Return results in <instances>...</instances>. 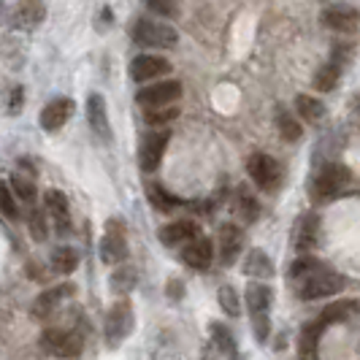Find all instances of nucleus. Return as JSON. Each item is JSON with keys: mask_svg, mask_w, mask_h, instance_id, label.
<instances>
[{"mask_svg": "<svg viewBox=\"0 0 360 360\" xmlns=\"http://www.w3.org/2000/svg\"><path fill=\"white\" fill-rule=\"evenodd\" d=\"M133 330V307L130 301H117L108 309L106 323H103V333H106L108 347H120L122 339H127V333Z\"/></svg>", "mask_w": 360, "mask_h": 360, "instance_id": "4", "label": "nucleus"}, {"mask_svg": "<svg viewBox=\"0 0 360 360\" xmlns=\"http://www.w3.org/2000/svg\"><path fill=\"white\" fill-rule=\"evenodd\" d=\"M127 257V241L125 233H122V225L120 219H111L106 225V236L101 241V260L108 263V266H120Z\"/></svg>", "mask_w": 360, "mask_h": 360, "instance_id": "8", "label": "nucleus"}, {"mask_svg": "<svg viewBox=\"0 0 360 360\" xmlns=\"http://www.w3.org/2000/svg\"><path fill=\"white\" fill-rule=\"evenodd\" d=\"M133 38L141 44V46H155V49H171L176 46L179 33L165 25V22H152V19H139L136 27H133Z\"/></svg>", "mask_w": 360, "mask_h": 360, "instance_id": "3", "label": "nucleus"}, {"mask_svg": "<svg viewBox=\"0 0 360 360\" xmlns=\"http://www.w3.org/2000/svg\"><path fill=\"white\" fill-rule=\"evenodd\" d=\"M290 279L295 285V292L298 298L304 301H317V298H325V295H336L344 290V276L336 274V271L325 269L320 260L314 257H301L290 266Z\"/></svg>", "mask_w": 360, "mask_h": 360, "instance_id": "1", "label": "nucleus"}, {"mask_svg": "<svg viewBox=\"0 0 360 360\" xmlns=\"http://www.w3.org/2000/svg\"><path fill=\"white\" fill-rule=\"evenodd\" d=\"M0 214L6 219H17L19 217V203L14 198V190L8 181H0Z\"/></svg>", "mask_w": 360, "mask_h": 360, "instance_id": "32", "label": "nucleus"}, {"mask_svg": "<svg viewBox=\"0 0 360 360\" xmlns=\"http://www.w3.org/2000/svg\"><path fill=\"white\" fill-rule=\"evenodd\" d=\"M198 225L190 222V219H179V222H171L160 228V241L165 247H176V244H187L193 238H198Z\"/></svg>", "mask_w": 360, "mask_h": 360, "instance_id": "17", "label": "nucleus"}, {"mask_svg": "<svg viewBox=\"0 0 360 360\" xmlns=\"http://www.w3.org/2000/svg\"><path fill=\"white\" fill-rule=\"evenodd\" d=\"M44 203H46V212L54 217V225H57V233H71V209H68V198L60 193V190H46L44 193Z\"/></svg>", "mask_w": 360, "mask_h": 360, "instance_id": "15", "label": "nucleus"}, {"mask_svg": "<svg viewBox=\"0 0 360 360\" xmlns=\"http://www.w3.org/2000/svg\"><path fill=\"white\" fill-rule=\"evenodd\" d=\"M247 171H250V179L260 187V190H276L279 187V179H282V168H279V162L274 160L271 155H252L250 162H247Z\"/></svg>", "mask_w": 360, "mask_h": 360, "instance_id": "6", "label": "nucleus"}, {"mask_svg": "<svg viewBox=\"0 0 360 360\" xmlns=\"http://www.w3.org/2000/svg\"><path fill=\"white\" fill-rule=\"evenodd\" d=\"M320 19L328 30H336V33H352L360 25V14L352 6H330L325 8Z\"/></svg>", "mask_w": 360, "mask_h": 360, "instance_id": "11", "label": "nucleus"}, {"mask_svg": "<svg viewBox=\"0 0 360 360\" xmlns=\"http://www.w3.org/2000/svg\"><path fill=\"white\" fill-rule=\"evenodd\" d=\"M339 76H342V65H336L333 60H330V63H325L323 68L314 73V90L330 92L336 84H339Z\"/></svg>", "mask_w": 360, "mask_h": 360, "instance_id": "29", "label": "nucleus"}, {"mask_svg": "<svg viewBox=\"0 0 360 360\" xmlns=\"http://www.w3.org/2000/svg\"><path fill=\"white\" fill-rule=\"evenodd\" d=\"M22 98H25L22 87H14V90H11V95H8V111H11V114L22 111Z\"/></svg>", "mask_w": 360, "mask_h": 360, "instance_id": "39", "label": "nucleus"}, {"mask_svg": "<svg viewBox=\"0 0 360 360\" xmlns=\"http://www.w3.org/2000/svg\"><path fill=\"white\" fill-rule=\"evenodd\" d=\"M44 17H46L44 0H19L17 8H14V25H17V27H25V30L41 25Z\"/></svg>", "mask_w": 360, "mask_h": 360, "instance_id": "18", "label": "nucleus"}, {"mask_svg": "<svg viewBox=\"0 0 360 360\" xmlns=\"http://www.w3.org/2000/svg\"><path fill=\"white\" fill-rule=\"evenodd\" d=\"M358 114H360V103H358Z\"/></svg>", "mask_w": 360, "mask_h": 360, "instance_id": "42", "label": "nucleus"}, {"mask_svg": "<svg viewBox=\"0 0 360 360\" xmlns=\"http://www.w3.org/2000/svg\"><path fill=\"white\" fill-rule=\"evenodd\" d=\"M146 198H149V203H152L158 212H171L174 206H179L181 203V200L174 198L171 193H165L162 184H149V187H146Z\"/></svg>", "mask_w": 360, "mask_h": 360, "instance_id": "31", "label": "nucleus"}, {"mask_svg": "<svg viewBox=\"0 0 360 360\" xmlns=\"http://www.w3.org/2000/svg\"><path fill=\"white\" fill-rule=\"evenodd\" d=\"M30 236L36 238V241H44L46 238V217L41 209H33L30 212Z\"/></svg>", "mask_w": 360, "mask_h": 360, "instance_id": "38", "label": "nucleus"}, {"mask_svg": "<svg viewBox=\"0 0 360 360\" xmlns=\"http://www.w3.org/2000/svg\"><path fill=\"white\" fill-rule=\"evenodd\" d=\"M87 117H90L92 130H95L101 139H111V125H108V111H106L103 95H98V92L90 95V101H87Z\"/></svg>", "mask_w": 360, "mask_h": 360, "instance_id": "19", "label": "nucleus"}, {"mask_svg": "<svg viewBox=\"0 0 360 360\" xmlns=\"http://www.w3.org/2000/svg\"><path fill=\"white\" fill-rule=\"evenodd\" d=\"M212 336H214V342H217V347L222 349V352H233V347H236V342H233V333L225 328L222 323H214L212 325Z\"/></svg>", "mask_w": 360, "mask_h": 360, "instance_id": "36", "label": "nucleus"}, {"mask_svg": "<svg viewBox=\"0 0 360 360\" xmlns=\"http://www.w3.org/2000/svg\"><path fill=\"white\" fill-rule=\"evenodd\" d=\"M241 247H244V231L233 222H225L219 228V263L231 266L236 260V255L241 252Z\"/></svg>", "mask_w": 360, "mask_h": 360, "instance_id": "14", "label": "nucleus"}, {"mask_svg": "<svg viewBox=\"0 0 360 360\" xmlns=\"http://www.w3.org/2000/svg\"><path fill=\"white\" fill-rule=\"evenodd\" d=\"M320 241V217L317 214H307L298 225V236H295V250L301 255L311 252Z\"/></svg>", "mask_w": 360, "mask_h": 360, "instance_id": "20", "label": "nucleus"}, {"mask_svg": "<svg viewBox=\"0 0 360 360\" xmlns=\"http://www.w3.org/2000/svg\"><path fill=\"white\" fill-rule=\"evenodd\" d=\"M108 285H111V290H114L117 295H130V292L136 290V285H139V271L133 269V266L117 269L114 274H111Z\"/></svg>", "mask_w": 360, "mask_h": 360, "instance_id": "25", "label": "nucleus"}, {"mask_svg": "<svg viewBox=\"0 0 360 360\" xmlns=\"http://www.w3.org/2000/svg\"><path fill=\"white\" fill-rule=\"evenodd\" d=\"M171 71V63L165 57H155V54H139L130 63V76L136 82H149V79H160Z\"/></svg>", "mask_w": 360, "mask_h": 360, "instance_id": "12", "label": "nucleus"}, {"mask_svg": "<svg viewBox=\"0 0 360 360\" xmlns=\"http://www.w3.org/2000/svg\"><path fill=\"white\" fill-rule=\"evenodd\" d=\"M171 141V133H155V136H149L144 144H141V152H139V162H141V168L144 171H155L158 165H160L162 155H165V146Z\"/></svg>", "mask_w": 360, "mask_h": 360, "instance_id": "16", "label": "nucleus"}, {"mask_svg": "<svg viewBox=\"0 0 360 360\" xmlns=\"http://www.w3.org/2000/svg\"><path fill=\"white\" fill-rule=\"evenodd\" d=\"M181 260L190 266V269L195 271H206L212 266V260H214V247H212V241L209 238H193V241H187L184 244V250H181Z\"/></svg>", "mask_w": 360, "mask_h": 360, "instance_id": "13", "label": "nucleus"}, {"mask_svg": "<svg viewBox=\"0 0 360 360\" xmlns=\"http://www.w3.org/2000/svg\"><path fill=\"white\" fill-rule=\"evenodd\" d=\"M358 311V304L355 301H333L330 307H325L323 309V314H320V323L328 328V325H333V323H344V320H349L352 314Z\"/></svg>", "mask_w": 360, "mask_h": 360, "instance_id": "23", "label": "nucleus"}, {"mask_svg": "<svg viewBox=\"0 0 360 360\" xmlns=\"http://www.w3.org/2000/svg\"><path fill=\"white\" fill-rule=\"evenodd\" d=\"M11 190H14V195H17L19 200H27V203H33L36 195H38L33 179H25L22 174H17V176L11 179Z\"/></svg>", "mask_w": 360, "mask_h": 360, "instance_id": "34", "label": "nucleus"}, {"mask_svg": "<svg viewBox=\"0 0 360 360\" xmlns=\"http://www.w3.org/2000/svg\"><path fill=\"white\" fill-rule=\"evenodd\" d=\"M295 108H298L304 122H320L325 117V103L317 101V98H311V95H298L295 98Z\"/></svg>", "mask_w": 360, "mask_h": 360, "instance_id": "26", "label": "nucleus"}, {"mask_svg": "<svg viewBox=\"0 0 360 360\" xmlns=\"http://www.w3.org/2000/svg\"><path fill=\"white\" fill-rule=\"evenodd\" d=\"M73 292H76L73 285H57V288L41 292L36 301H33V307H30V314H33L36 320H49L54 314V309L60 307L68 295H73Z\"/></svg>", "mask_w": 360, "mask_h": 360, "instance_id": "10", "label": "nucleus"}, {"mask_svg": "<svg viewBox=\"0 0 360 360\" xmlns=\"http://www.w3.org/2000/svg\"><path fill=\"white\" fill-rule=\"evenodd\" d=\"M54 274H71L76 266H79V252L73 247H57L49 257Z\"/></svg>", "mask_w": 360, "mask_h": 360, "instance_id": "28", "label": "nucleus"}, {"mask_svg": "<svg viewBox=\"0 0 360 360\" xmlns=\"http://www.w3.org/2000/svg\"><path fill=\"white\" fill-rule=\"evenodd\" d=\"M181 98V84L179 82H155L144 90L136 92V101L144 108H160V106H171L174 101Z\"/></svg>", "mask_w": 360, "mask_h": 360, "instance_id": "7", "label": "nucleus"}, {"mask_svg": "<svg viewBox=\"0 0 360 360\" xmlns=\"http://www.w3.org/2000/svg\"><path fill=\"white\" fill-rule=\"evenodd\" d=\"M219 307L225 314H231V317H238V311H241V304H238V295H236V290L231 285H222L219 288Z\"/></svg>", "mask_w": 360, "mask_h": 360, "instance_id": "33", "label": "nucleus"}, {"mask_svg": "<svg viewBox=\"0 0 360 360\" xmlns=\"http://www.w3.org/2000/svg\"><path fill=\"white\" fill-rule=\"evenodd\" d=\"M41 347L52 355V358H79L82 355V339L71 333V330H63V328H49L41 333Z\"/></svg>", "mask_w": 360, "mask_h": 360, "instance_id": "5", "label": "nucleus"}, {"mask_svg": "<svg viewBox=\"0 0 360 360\" xmlns=\"http://www.w3.org/2000/svg\"><path fill=\"white\" fill-rule=\"evenodd\" d=\"M247 304H250V311H252V317H257V314H269V309H271V288L260 285V282H250V288H247Z\"/></svg>", "mask_w": 360, "mask_h": 360, "instance_id": "22", "label": "nucleus"}, {"mask_svg": "<svg viewBox=\"0 0 360 360\" xmlns=\"http://www.w3.org/2000/svg\"><path fill=\"white\" fill-rule=\"evenodd\" d=\"M325 330V325L317 320V323L307 325L304 330H301V342H298V352H301V358L304 360H311L314 358V349H317V339H320V333Z\"/></svg>", "mask_w": 360, "mask_h": 360, "instance_id": "27", "label": "nucleus"}, {"mask_svg": "<svg viewBox=\"0 0 360 360\" xmlns=\"http://www.w3.org/2000/svg\"><path fill=\"white\" fill-rule=\"evenodd\" d=\"M276 127H279L282 139H288V141H301V136H304L301 122H298L290 111H285V108H279V111H276Z\"/></svg>", "mask_w": 360, "mask_h": 360, "instance_id": "30", "label": "nucleus"}, {"mask_svg": "<svg viewBox=\"0 0 360 360\" xmlns=\"http://www.w3.org/2000/svg\"><path fill=\"white\" fill-rule=\"evenodd\" d=\"M347 184H349L347 165H342V162H328V165H323L314 174V179H311V195H314V200H330L336 198Z\"/></svg>", "mask_w": 360, "mask_h": 360, "instance_id": "2", "label": "nucleus"}, {"mask_svg": "<svg viewBox=\"0 0 360 360\" xmlns=\"http://www.w3.org/2000/svg\"><path fill=\"white\" fill-rule=\"evenodd\" d=\"M171 292H174V298L179 301V298H181V292H184V285H181L179 279H174V282H168V295H171Z\"/></svg>", "mask_w": 360, "mask_h": 360, "instance_id": "40", "label": "nucleus"}, {"mask_svg": "<svg viewBox=\"0 0 360 360\" xmlns=\"http://www.w3.org/2000/svg\"><path fill=\"white\" fill-rule=\"evenodd\" d=\"M144 6L158 17H176V0H144Z\"/></svg>", "mask_w": 360, "mask_h": 360, "instance_id": "37", "label": "nucleus"}, {"mask_svg": "<svg viewBox=\"0 0 360 360\" xmlns=\"http://www.w3.org/2000/svg\"><path fill=\"white\" fill-rule=\"evenodd\" d=\"M233 209L244 222H255L257 214H260V203H257V198H255L252 190H250L247 184H238V187H236Z\"/></svg>", "mask_w": 360, "mask_h": 360, "instance_id": "21", "label": "nucleus"}, {"mask_svg": "<svg viewBox=\"0 0 360 360\" xmlns=\"http://www.w3.org/2000/svg\"><path fill=\"white\" fill-rule=\"evenodd\" d=\"M231 360H244V358H241V355H233V358H231Z\"/></svg>", "mask_w": 360, "mask_h": 360, "instance_id": "41", "label": "nucleus"}, {"mask_svg": "<svg viewBox=\"0 0 360 360\" xmlns=\"http://www.w3.org/2000/svg\"><path fill=\"white\" fill-rule=\"evenodd\" d=\"M244 274L247 276H260V279H269L274 276V263L269 260V255L263 250H252L244 260Z\"/></svg>", "mask_w": 360, "mask_h": 360, "instance_id": "24", "label": "nucleus"}, {"mask_svg": "<svg viewBox=\"0 0 360 360\" xmlns=\"http://www.w3.org/2000/svg\"><path fill=\"white\" fill-rule=\"evenodd\" d=\"M176 117H179V108L176 106H160L146 111V122L149 125H165V122H174Z\"/></svg>", "mask_w": 360, "mask_h": 360, "instance_id": "35", "label": "nucleus"}, {"mask_svg": "<svg viewBox=\"0 0 360 360\" xmlns=\"http://www.w3.org/2000/svg\"><path fill=\"white\" fill-rule=\"evenodd\" d=\"M73 111H76V106H73L71 98H54V101H49L46 106L41 108L38 122H41V127H44V130L54 133V130H60V127L71 120Z\"/></svg>", "mask_w": 360, "mask_h": 360, "instance_id": "9", "label": "nucleus"}]
</instances>
